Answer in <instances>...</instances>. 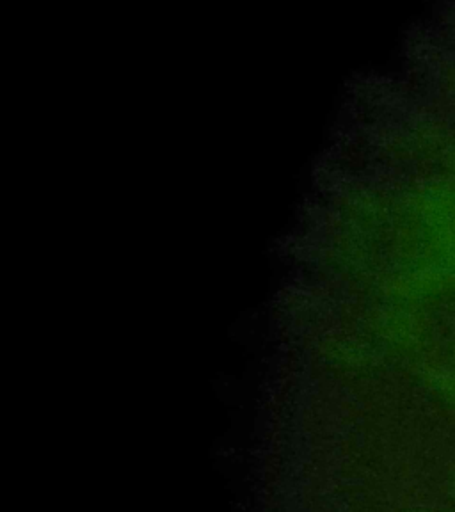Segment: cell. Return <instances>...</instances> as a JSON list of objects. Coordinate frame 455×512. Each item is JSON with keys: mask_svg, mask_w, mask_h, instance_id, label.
Here are the masks:
<instances>
[{"mask_svg": "<svg viewBox=\"0 0 455 512\" xmlns=\"http://www.w3.org/2000/svg\"><path fill=\"white\" fill-rule=\"evenodd\" d=\"M450 488H452V495H454L455 498V470L454 473H452V479H450Z\"/></svg>", "mask_w": 455, "mask_h": 512, "instance_id": "6da1fadb", "label": "cell"}]
</instances>
